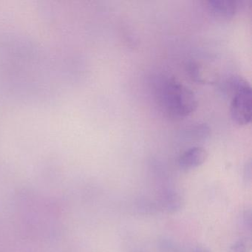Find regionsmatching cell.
Instances as JSON below:
<instances>
[{
  "mask_svg": "<svg viewBox=\"0 0 252 252\" xmlns=\"http://www.w3.org/2000/svg\"><path fill=\"white\" fill-rule=\"evenodd\" d=\"M165 246H166V247H165V249H163V252H178L179 251L178 250V249H176V247H175V245H172V243H169V242H167L166 243H164Z\"/></svg>",
  "mask_w": 252,
  "mask_h": 252,
  "instance_id": "9c48e42d",
  "label": "cell"
},
{
  "mask_svg": "<svg viewBox=\"0 0 252 252\" xmlns=\"http://www.w3.org/2000/svg\"><path fill=\"white\" fill-rule=\"evenodd\" d=\"M230 113L231 119L240 125L251 122L252 115V92L249 82L231 96Z\"/></svg>",
  "mask_w": 252,
  "mask_h": 252,
  "instance_id": "7a4b0ae2",
  "label": "cell"
},
{
  "mask_svg": "<svg viewBox=\"0 0 252 252\" xmlns=\"http://www.w3.org/2000/svg\"><path fill=\"white\" fill-rule=\"evenodd\" d=\"M208 158V153L200 147H191L186 150L180 157L179 165L184 169H191L205 163Z\"/></svg>",
  "mask_w": 252,
  "mask_h": 252,
  "instance_id": "5b68a950",
  "label": "cell"
},
{
  "mask_svg": "<svg viewBox=\"0 0 252 252\" xmlns=\"http://www.w3.org/2000/svg\"><path fill=\"white\" fill-rule=\"evenodd\" d=\"M194 252H210V251L206 249V248L197 247V249L194 250Z\"/></svg>",
  "mask_w": 252,
  "mask_h": 252,
  "instance_id": "30bf717a",
  "label": "cell"
},
{
  "mask_svg": "<svg viewBox=\"0 0 252 252\" xmlns=\"http://www.w3.org/2000/svg\"><path fill=\"white\" fill-rule=\"evenodd\" d=\"M156 96L162 111L172 119H184L197 107L194 93L174 78H163L158 82Z\"/></svg>",
  "mask_w": 252,
  "mask_h": 252,
  "instance_id": "6da1fadb",
  "label": "cell"
},
{
  "mask_svg": "<svg viewBox=\"0 0 252 252\" xmlns=\"http://www.w3.org/2000/svg\"><path fill=\"white\" fill-rule=\"evenodd\" d=\"M233 252H246V246L243 242H238L232 248Z\"/></svg>",
  "mask_w": 252,
  "mask_h": 252,
  "instance_id": "ba28073f",
  "label": "cell"
},
{
  "mask_svg": "<svg viewBox=\"0 0 252 252\" xmlns=\"http://www.w3.org/2000/svg\"><path fill=\"white\" fill-rule=\"evenodd\" d=\"M182 197L178 193L169 191L163 194L160 199V206L165 212L169 213H174L178 212L182 208Z\"/></svg>",
  "mask_w": 252,
  "mask_h": 252,
  "instance_id": "8992f818",
  "label": "cell"
},
{
  "mask_svg": "<svg viewBox=\"0 0 252 252\" xmlns=\"http://www.w3.org/2000/svg\"><path fill=\"white\" fill-rule=\"evenodd\" d=\"M204 5L208 11L215 17L230 18L234 17L241 7V2L237 0H208Z\"/></svg>",
  "mask_w": 252,
  "mask_h": 252,
  "instance_id": "3957f363",
  "label": "cell"
},
{
  "mask_svg": "<svg viewBox=\"0 0 252 252\" xmlns=\"http://www.w3.org/2000/svg\"><path fill=\"white\" fill-rule=\"evenodd\" d=\"M209 133H210V129L204 124L202 125L199 124L190 129V135L194 139H204L206 137L209 136Z\"/></svg>",
  "mask_w": 252,
  "mask_h": 252,
  "instance_id": "52a82bcc",
  "label": "cell"
},
{
  "mask_svg": "<svg viewBox=\"0 0 252 252\" xmlns=\"http://www.w3.org/2000/svg\"><path fill=\"white\" fill-rule=\"evenodd\" d=\"M187 73L194 82L213 84L218 80V73L213 67L200 62L191 61L187 65Z\"/></svg>",
  "mask_w": 252,
  "mask_h": 252,
  "instance_id": "277c9868",
  "label": "cell"
}]
</instances>
